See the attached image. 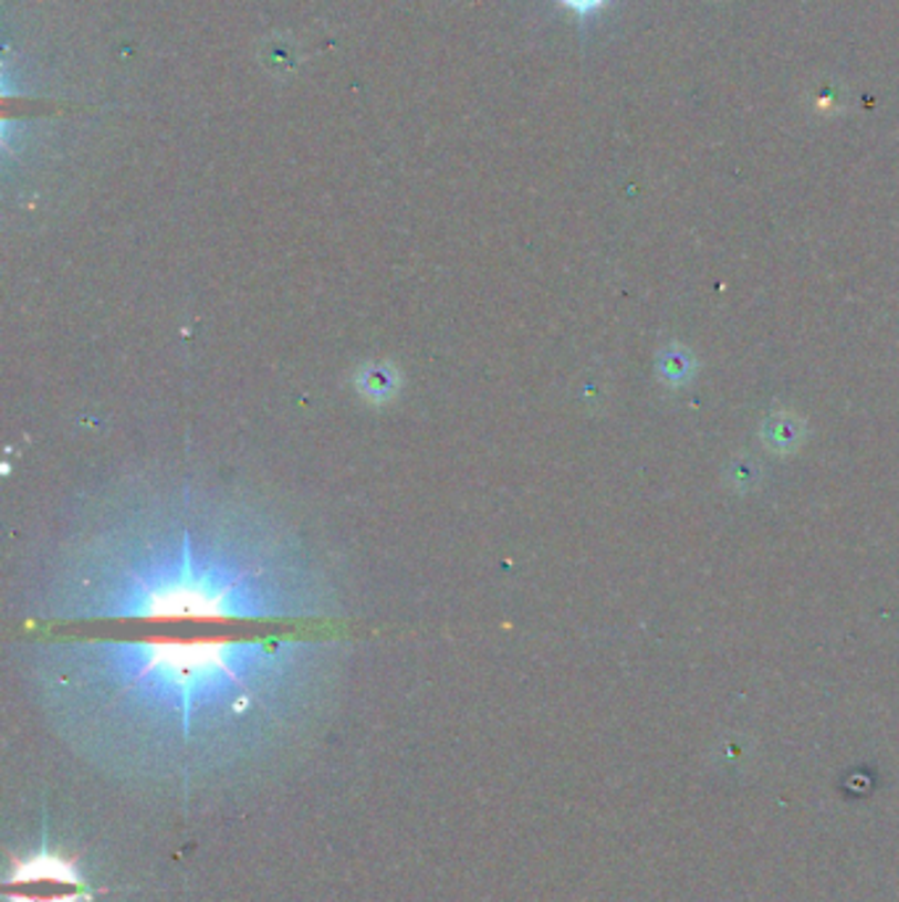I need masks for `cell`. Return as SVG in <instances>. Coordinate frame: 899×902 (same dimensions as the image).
<instances>
[{
  "mask_svg": "<svg viewBox=\"0 0 899 902\" xmlns=\"http://www.w3.org/2000/svg\"><path fill=\"white\" fill-rule=\"evenodd\" d=\"M51 623H317L338 589L296 528L196 483L125 489L66 538L43 584Z\"/></svg>",
  "mask_w": 899,
  "mask_h": 902,
  "instance_id": "cell-1",
  "label": "cell"
},
{
  "mask_svg": "<svg viewBox=\"0 0 899 902\" xmlns=\"http://www.w3.org/2000/svg\"><path fill=\"white\" fill-rule=\"evenodd\" d=\"M562 3H567L569 9H575V11L586 13V11H594L596 6H602L604 0H562Z\"/></svg>",
  "mask_w": 899,
  "mask_h": 902,
  "instance_id": "cell-2",
  "label": "cell"
}]
</instances>
